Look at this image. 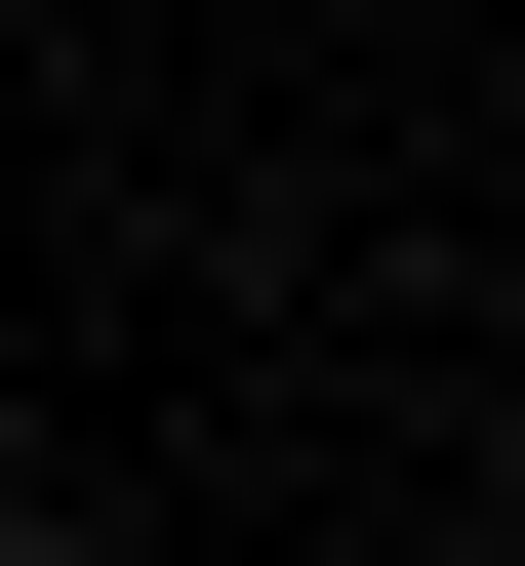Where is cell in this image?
<instances>
[{
  "label": "cell",
  "mask_w": 525,
  "mask_h": 566,
  "mask_svg": "<svg viewBox=\"0 0 525 566\" xmlns=\"http://www.w3.org/2000/svg\"><path fill=\"white\" fill-rule=\"evenodd\" d=\"M0 566H122V526H0Z\"/></svg>",
  "instance_id": "obj_1"
}]
</instances>
